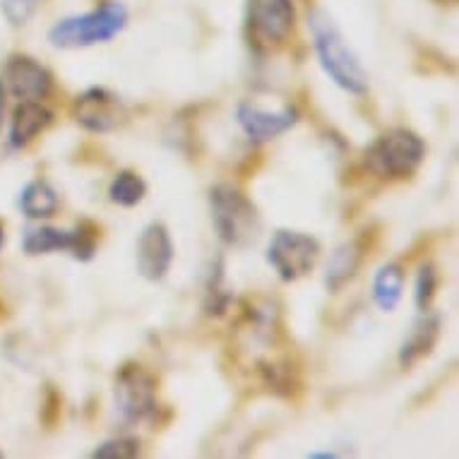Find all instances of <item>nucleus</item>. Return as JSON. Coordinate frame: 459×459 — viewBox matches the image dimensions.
<instances>
[{
	"instance_id": "1",
	"label": "nucleus",
	"mask_w": 459,
	"mask_h": 459,
	"mask_svg": "<svg viewBox=\"0 0 459 459\" xmlns=\"http://www.w3.org/2000/svg\"><path fill=\"white\" fill-rule=\"evenodd\" d=\"M308 27L313 31L317 61L323 65L325 75L330 77L339 90L354 94V97H363L368 91V73L359 61V56L351 51V46L337 22L330 17V13L320 8L310 10Z\"/></svg>"
},
{
	"instance_id": "2",
	"label": "nucleus",
	"mask_w": 459,
	"mask_h": 459,
	"mask_svg": "<svg viewBox=\"0 0 459 459\" xmlns=\"http://www.w3.org/2000/svg\"><path fill=\"white\" fill-rule=\"evenodd\" d=\"M130 13L121 0H104L90 13L82 15L63 17L48 30V41L56 48L75 51V48H90L97 44H108L126 27H128Z\"/></svg>"
},
{
	"instance_id": "3",
	"label": "nucleus",
	"mask_w": 459,
	"mask_h": 459,
	"mask_svg": "<svg viewBox=\"0 0 459 459\" xmlns=\"http://www.w3.org/2000/svg\"><path fill=\"white\" fill-rule=\"evenodd\" d=\"M426 159V143L409 128H390L376 137L366 152L368 171L385 181H404Z\"/></svg>"
},
{
	"instance_id": "4",
	"label": "nucleus",
	"mask_w": 459,
	"mask_h": 459,
	"mask_svg": "<svg viewBox=\"0 0 459 459\" xmlns=\"http://www.w3.org/2000/svg\"><path fill=\"white\" fill-rule=\"evenodd\" d=\"M212 224L226 246H246L260 229L257 207L243 190L231 183H219L210 190Z\"/></svg>"
},
{
	"instance_id": "5",
	"label": "nucleus",
	"mask_w": 459,
	"mask_h": 459,
	"mask_svg": "<svg viewBox=\"0 0 459 459\" xmlns=\"http://www.w3.org/2000/svg\"><path fill=\"white\" fill-rule=\"evenodd\" d=\"M294 0H248L246 3V39L260 56L281 48L294 34Z\"/></svg>"
},
{
	"instance_id": "6",
	"label": "nucleus",
	"mask_w": 459,
	"mask_h": 459,
	"mask_svg": "<svg viewBox=\"0 0 459 459\" xmlns=\"http://www.w3.org/2000/svg\"><path fill=\"white\" fill-rule=\"evenodd\" d=\"M116 409L126 423H143L157 414V377L140 363L130 361L116 373Z\"/></svg>"
},
{
	"instance_id": "7",
	"label": "nucleus",
	"mask_w": 459,
	"mask_h": 459,
	"mask_svg": "<svg viewBox=\"0 0 459 459\" xmlns=\"http://www.w3.org/2000/svg\"><path fill=\"white\" fill-rule=\"evenodd\" d=\"M320 257V241L316 236L301 231H277L267 246V263L277 272L281 281H299L313 272Z\"/></svg>"
},
{
	"instance_id": "8",
	"label": "nucleus",
	"mask_w": 459,
	"mask_h": 459,
	"mask_svg": "<svg viewBox=\"0 0 459 459\" xmlns=\"http://www.w3.org/2000/svg\"><path fill=\"white\" fill-rule=\"evenodd\" d=\"M73 116L84 130L97 133V135L113 133L128 123V108L123 104V99L106 87L84 90L73 104Z\"/></svg>"
},
{
	"instance_id": "9",
	"label": "nucleus",
	"mask_w": 459,
	"mask_h": 459,
	"mask_svg": "<svg viewBox=\"0 0 459 459\" xmlns=\"http://www.w3.org/2000/svg\"><path fill=\"white\" fill-rule=\"evenodd\" d=\"M299 118V108L291 104L272 111L255 101H241L236 108V123L253 144L270 143L274 137L284 135L286 130L294 128Z\"/></svg>"
},
{
	"instance_id": "10",
	"label": "nucleus",
	"mask_w": 459,
	"mask_h": 459,
	"mask_svg": "<svg viewBox=\"0 0 459 459\" xmlns=\"http://www.w3.org/2000/svg\"><path fill=\"white\" fill-rule=\"evenodd\" d=\"M3 87L17 101H41L51 94L53 75L31 56L15 53L3 68Z\"/></svg>"
},
{
	"instance_id": "11",
	"label": "nucleus",
	"mask_w": 459,
	"mask_h": 459,
	"mask_svg": "<svg viewBox=\"0 0 459 459\" xmlns=\"http://www.w3.org/2000/svg\"><path fill=\"white\" fill-rule=\"evenodd\" d=\"M176 250L171 234L161 221L144 226L137 241V272L150 281H161L174 264Z\"/></svg>"
},
{
	"instance_id": "12",
	"label": "nucleus",
	"mask_w": 459,
	"mask_h": 459,
	"mask_svg": "<svg viewBox=\"0 0 459 459\" xmlns=\"http://www.w3.org/2000/svg\"><path fill=\"white\" fill-rule=\"evenodd\" d=\"M53 121H56V116L41 101H20L13 111V118H10L8 144L13 150H24L41 133L51 128Z\"/></svg>"
},
{
	"instance_id": "13",
	"label": "nucleus",
	"mask_w": 459,
	"mask_h": 459,
	"mask_svg": "<svg viewBox=\"0 0 459 459\" xmlns=\"http://www.w3.org/2000/svg\"><path fill=\"white\" fill-rule=\"evenodd\" d=\"M437 337H440V316L430 313V310H421V316L399 349V366L411 368L414 363L430 356L433 347L437 344Z\"/></svg>"
},
{
	"instance_id": "14",
	"label": "nucleus",
	"mask_w": 459,
	"mask_h": 459,
	"mask_svg": "<svg viewBox=\"0 0 459 459\" xmlns=\"http://www.w3.org/2000/svg\"><path fill=\"white\" fill-rule=\"evenodd\" d=\"M363 257H366V248L363 243L356 238V241H349L344 246H339L330 257V264H327V274H325V284L330 291H339L342 286L351 281L356 277V272L363 264Z\"/></svg>"
},
{
	"instance_id": "15",
	"label": "nucleus",
	"mask_w": 459,
	"mask_h": 459,
	"mask_svg": "<svg viewBox=\"0 0 459 459\" xmlns=\"http://www.w3.org/2000/svg\"><path fill=\"white\" fill-rule=\"evenodd\" d=\"M20 210L30 219H51L61 210V195L46 178H34L20 193Z\"/></svg>"
},
{
	"instance_id": "16",
	"label": "nucleus",
	"mask_w": 459,
	"mask_h": 459,
	"mask_svg": "<svg viewBox=\"0 0 459 459\" xmlns=\"http://www.w3.org/2000/svg\"><path fill=\"white\" fill-rule=\"evenodd\" d=\"M75 248V229L65 231L58 226H34L27 229L22 238V250L27 255H48V253H58V250H70Z\"/></svg>"
},
{
	"instance_id": "17",
	"label": "nucleus",
	"mask_w": 459,
	"mask_h": 459,
	"mask_svg": "<svg viewBox=\"0 0 459 459\" xmlns=\"http://www.w3.org/2000/svg\"><path fill=\"white\" fill-rule=\"evenodd\" d=\"M404 267L399 263H387L373 277V301L383 313H392L404 296Z\"/></svg>"
},
{
	"instance_id": "18",
	"label": "nucleus",
	"mask_w": 459,
	"mask_h": 459,
	"mask_svg": "<svg viewBox=\"0 0 459 459\" xmlns=\"http://www.w3.org/2000/svg\"><path fill=\"white\" fill-rule=\"evenodd\" d=\"M147 195V183L137 171H118L113 176L111 186H108V200L121 207H137Z\"/></svg>"
},
{
	"instance_id": "19",
	"label": "nucleus",
	"mask_w": 459,
	"mask_h": 459,
	"mask_svg": "<svg viewBox=\"0 0 459 459\" xmlns=\"http://www.w3.org/2000/svg\"><path fill=\"white\" fill-rule=\"evenodd\" d=\"M437 291V270L433 263H423L416 272L414 303L419 310H429Z\"/></svg>"
},
{
	"instance_id": "20",
	"label": "nucleus",
	"mask_w": 459,
	"mask_h": 459,
	"mask_svg": "<svg viewBox=\"0 0 459 459\" xmlns=\"http://www.w3.org/2000/svg\"><path fill=\"white\" fill-rule=\"evenodd\" d=\"M140 455V440L133 436H118L106 440L91 452V457H101V459H130Z\"/></svg>"
},
{
	"instance_id": "21",
	"label": "nucleus",
	"mask_w": 459,
	"mask_h": 459,
	"mask_svg": "<svg viewBox=\"0 0 459 459\" xmlns=\"http://www.w3.org/2000/svg\"><path fill=\"white\" fill-rule=\"evenodd\" d=\"M97 246H99V226L91 224V221H80L75 226V248H73V257L77 260H91L94 253H97Z\"/></svg>"
},
{
	"instance_id": "22",
	"label": "nucleus",
	"mask_w": 459,
	"mask_h": 459,
	"mask_svg": "<svg viewBox=\"0 0 459 459\" xmlns=\"http://www.w3.org/2000/svg\"><path fill=\"white\" fill-rule=\"evenodd\" d=\"M41 5L44 0H0V10L13 27H24Z\"/></svg>"
},
{
	"instance_id": "23",
	"label": "nucleus",
	"mask_w": 459,
	"mask_h": 459,
	"mask_svg": "<svg viewBox=\"0 0 459 459\" xmlns=\"http://www.w3.org/2000/svg\"><path fill=\"white\" fill-rule=\"evenodd\" d=\"M3 111H5V87L0 82V128H3Z\"/></svg>"
},
{
	"instance_id": "24",
	"label": "nucleus",
	"mask_w": 459,
	"mask_h": 459,
	"mask_svg": "<svg viewBox=\"0 0 459 459\" xmlns=\"http://www.w3.org/2000/svg\"><path fill=\"white\" fill-rule=\"evenodd\" d=\"M3 243H5V229L0 224V248H3Z\"/></svg>"
},
{
	"instance_id": "25",
	"label": "nucleus",
	"mask_w": 459,
	"mask_h": 459,
	"mask_svg": "<svg viewBox=\"0 0 459 459\" xmlns=\"http://www.w3.org/2000/svg\"><path fill=\"white\" fill-rule=\"evenodd\" d=\"M0 457H3V452H0Z\"/></svg>"
}]
</instances>
